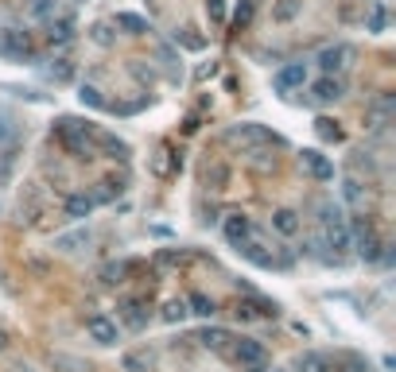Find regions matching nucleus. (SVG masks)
<instances>
[{
    "mask_svg": "<svg viewBox=\"0 0 396 372\" xmlns=\"http://www.w3.org/2000/svg\"><path fill=\"white\" fill-rule=\"evenodd\" d=\"M89 241H94V233H89V229H74V233H59V237H55V248L66 252V256H74V252H82Z\"/></svg>",
    "mask_w": 396,
    "mask_h": 372,
    "instance_id": "obj_15",
    "label": "nucleus"
},
{
    "mask_svg": "<svg viewBox=\"0 0 396 372\" xmlns=\"http://www.w3.org/2000/svg\"><path fill=\"white\" fill-rule=\"evenodd\" d=\"M361 372H365V368H361Z\"/></svg>",
    "mask_w": 396,
    "mask_h": 372,
    "instance_id": "obj_47",
    "label": "nucleus"
},
{
    "mask_svg": "<svg viewBox=\"0 0 396 372\" xmlns=\"http://www.w3.org/2000/svg\"><path fill=\"white\" fill-rule=\"evenodd\" d=\"M8 144H16V132H12V124H8L4 117H0V152H4Z\"/></svg>",
    "mask_w": 396,
    "mask_h": 372,
    "instance_id": "obj_43",
    "label": "nucleus"
},
{
    "mask_svg": "<svg viewBox=\"0 0 396 372\" xmlns=\"http://www.w3.org/2000/svg\"><path fill=\"white\" fill-rule=\"evenodd\" d=\"M97 147H101V152L109 155V159H121V163H125L128 155H132V147L125 144V140L109 136V132H97Z\"/></svg>",
    "mask_w": 396,
    "mask_h": 372,
    "instance_id": "obj_17",
    "label": "nucleus"
},
{
    "mask_svg": "<svg viewBox=\"0 0 396 372\" xmlns=\"http://www.w3.org/2000/svg\"><path fill=\"white\" fill-rule=\"evenodd\" d=\"M152 365H155V357L148 349H132V353L121 357V368L125 372H152Z\"/></svg>",
    "mask_w": 396,
    "mask_h": 372,
    "instance_id": "obj_21",
    "label": "nucleus"
},
{
    "mask_svg": "<svg viewBox=\"0 0 396 372\" xmlns=\"http://www.w3.org/2000/svg\"><path fill=\"white\" fill-rule=\"evenodd\" d=\"M342 198L350 205H361V202H365V190H361L358 179H346V183H342Z\"/></svg>",
    "mask_w": 396,
    "mask_h": 372,
    "instance_id": "obj_32",
    "label": "nucleus"
},
{
    "mask_svg": "<svg viewBox=\"0 0 396 372\" xmlns=\"http://www.w3.org/2000/svg\"><path fill=\"white\" fill-rule=\"evenodd\" d=\"M272 372H284V368H272Z\"/></svg>",
    "mask_w": 396,
    "mask_h": 372,
    "instance_id": "obj_46",
    "label": "nucleus"
},
{
    "mask_svg": "<svg viewBox=\"0 0 396 372\" xmlns=\"http://www.w3.org/2000/svg\"><path fill=\"white\" fill-rule=\"evenodd\" d=\"M28 16L31 20H51V16H59V0H31L28 4Z\"/></svg>",
    "mask_w": 396,
    "mask_h": 372,
    "instance_id": "obj_28",
    "label": "nucleus"
},
{
    "mask_svg": "<svg viewBox=\"0 0 396 372\" xmlns=\"http://www.w3.org/2000/svg\"><path fill=\"white\" fill-rule=\"evenodd\" d=\"M97 124L89 120H78V117H62L59 124H55V140L66 147V152L74 155V159H94L97 152Z\"/></svg>",
    "mask_w": 396,
    "mask_h": 372,
    "instance_id": "obj_1",
    "label": "nucleus"
},
{
    "mask_svg": "<svg viewBox=\"0 0 396 372\" xmlns=\"http://www.w3.org/2000/svg\"><path fill=\"white\" fill-rule=\"evenodd\" d=\"M315 136H319V140H326V144H338V140H342L346 132H342V124H338V120L319 117V120H315Z\"/></svg>",
    "mask_w": 396,
    "mask_h": 372,
    "instance_id": "obj_25",
    "label": "nucleus"
},
{
    "mask_svg": "<svg viewBox=\"0 0 396 372\" xmlns=\"http://www.w3.org/2000/svg\"><path fill=\"white\" fill-rule=\"evenodd\" d=\"M237 318H245V322H249V318H276V314H280V307H276V303H272V299H260V295H249V299H245V303H237Z\"/></svg>",
    "mask_w": 396,
    "mask_h": 372,
    "instance_id": "obj_11",
    "label": "nucleus"
},
{
    "mask_svg": "<svg viewBox=\"0 0 396 372\" xmlns=\"http://www.w3.org/2000/svg\"><path fill=\"white\" fill-rule=\"evenodd\" d=\"M226 140L229 144H245V147H253V152H257V147H276L280 144V136L268 132L264 124H237V128L226 132Z\"/></svg>",
    "mask_w": 396,
    "mask_h": 372,
    "instance_id": "obj_4",
    "label": "nucleus"
},
{
    "mask_svg": "<svg viewBox=\"0 0 396 372\" xmlns=\"http://www.w3.org/2000/svg\"><path fill=\"white\" fill-rule=\"evenodd\" d=\"M16 144H8L4 152H0V183H8V179H12V159H16Z\"/></svg>",
    "mask_w": 396,
    "mask_h": 372,
    "instance_id": "obj_38",
    "label": "nucleus"
},
{
    "mask_svg": "<svg viewBox=\"0 0 396 372\" xmlns=\"http://www.w3.org/2000/svg\"><path fill=\"white\" fill-rule=\"evenodd\" d=\"M86 334H89V342H97V345H117L121 326L113 318H105V314H89V318H86Z\"/></svg>",
    "mask_w": 396,
    "mask_h": 372,
    "instance_id": "obj_10",
    "label": "nucleus"
},
{
    "mask_svg": "<svg viewBox=\"0 0 396 372\" xmlns=\"http://www.w3.org/2000/svg\"><path fill=\"white\" fill-rule=\"evenodd\" d=\"M0 55L12 62H35V39L23 28H4L0 31Z\"/></svg>",
    "mask_w": 396,
    "mask_h": 372,
    "instance_id": "obj_2",
    "label": "nucleus"
},
{
    "mask_svg": "<svg viewBox=\"0 0 396 372\" xmlns=\"http://www.w3.org/2000/svg\"><path fill=\"white\" fill-rule=\"evenodd\" d=\"M303 81H307V62H284L276 74H272V86L280 89V94H292V89H303Z\"/></svg>",
    "mask_w": 396,
    "mask_h": 372,
    "instance_id": "obj_8",
    "label": "nucleus"
},
{
    "mask_svg": "<svg viewBox=\"0 0 396 372\" xmlns=\"http://www.w3.org/2000/svg\"><path fill=\"white\" fill-rule=\"evenodd\" d=\"M226 241L233 248H241V244L253 241V221L245 218V213H229V218H226Z\"/></svg>",
    "mask_w": 396,
    "mask_h": 372,
    "instance_id": "obj_13",
    "label": "nucleus"
},
{
    "mask_svg": "<svg viewBox=\"0 0 396 372\" xmlns=\"http://www.w3.org/2000/svg\"><path fill=\"white\" fill-rule=\"evenodd\" d=\"M229 357H233L241 368H249V372H264L268 353H264V345L253 342V337H233V345H229Z\"/></svg>",
    "mask_w": 396,
    "mask_h": 372,
    "instance_id": "obj_5",
    "label": "nucleus"
},
{
    "mask_svg": "<svg viewBox=\"0 0 396 372\" xmlns=\"http://www.w3.org/2000/svg\"><path fill=\"white\" fill-rule=\"evenodd\" d=\"M385 23H389V16H385V8L377 4L373 12H369V23H365V28H369V31H385Z\"/></svg>",
    "mask_w": 396,
    "mask_h": 372,
    "instance_id": "obj_39",
    "label": "nucleus"
},
{
    "mask_svg": "<svg viewBox=\"0 0 396 372\" xmlns=\"http://www.w3.org/2000/svg\"><path fill=\"white\" fill-rule=\"evenodd\" d=\"M160 318H163V322H171V326H175V322H183V318H187V299H171L167 307H163Z\"/></svg>",
    "mask_w": 396,
    "mask_h": 372,
    "instance_id": "obj_31",
    "label": "nucleus"
},
{
    "mask_svg": "<svg viewBox=\"0 0 396 372\" xmlns=\"http://www.w3.org/2000/svg\"><path fill=\"white\" fill-rule=\"evenodd\" d=\"M113 23H117L125 35H148V31H152V28H148V20H144V16H136V12H117V20H113Z\"/></svg>",
    "mask_w": 396,
    "mask_h": 372,
    "instance_id": "obj_22",
    "label": "nucleus"
},
{
    "mask_svg": "<svg viewBox=\"0 0 396 372\" xmlns=\"http://www.w3.org/2000/svg\"><path fill=\"white\" fill-rule=\"evenodd\" d=\"M353 248H358V256H361L365 264H377V260H381L385 241L377 237L373 221H365V218H358V221H353Z\"/></svg>",
    "mask_w": 396,
    "mask_h": 372,
    "instance_id": "obj_3",
    "label": "nucleus"
},
{
    "mask_svg": "<svg viewBox=\"0 0 396 372\" xmlns=\"http://www.w3.org/2000/svg\"><path fill=\"white\" fill-rule=\"evenodd\" d=\"M0 349H4V334H0Z\"/></svg>",
    "mask_w": 396,
    "mask_h": 372,
    "instance_id": "obj_45",
    "label": "nucleus"
},
{
    "mask_svg": "<svg viewBox=\"0 0 396 372\" xmlns=\"http://www.w3.org/2000/svg\"><path fill=\"white\" fill-rule=\"evenodd\" d=\"M167 155H171V147L163 144V147H160V155H155V159H152L155 175H171V167H175V163H179V159H167Z\"/></svg>",
    "mask_w": 396,
    "mask_h": 372,
    "instance_id": "obj_35",
    "label": "nucleus"
},
{
    "mask_svg": "<svg viewBox=\"0 0 396 372\" xmlns=\"http://www.w3.org/2000/svg\"><path fill=\"white\" fill-rule=\"evenodd\" d=\"M51 78H55V81H70V78H74V62H70V59H55Z\"/></svg>",
    "mask_w": 396,
    "mask_h": 372,
    "instance_id": "obj_37",
    "label": "nucleus"
},
{
    "mask_svg": "<svg viewBox=\"0 0 396 372\" xmlns=\"http://www.w3.org/2000/svg\"><path fill=\"white\" fill-rule=\"evenodd\" d=\"M89 39H94L97 47H113V31H109V23H94V28H89Z\"/></svg>",
    "mask_w": 396,
    "mask_h": 372,
    "instance_id": "obj_36",
    "label": "nucleus"
},
{
    "mask_svg": "<svg viewBox=\"0 0 396 372\" xmlns=\"http://www.w3.org/2000/svg\"><path fill=\"white\" fill-rule=\"evenodd\" d=\"M187 260V252H179V248H160V252H155V268H179V264Z\"/></svg>",
    "mask_w": 396,
    "mask_h": 372,
    "instance_id": "obj_30",
    "label": "nucleus"
},
{
    "mask_svg": "<svg viewBox=\"0 0 396 372\" xmlns=\"http://www.w3.org/2000/svg\"><path fill=\"white\" fill-rule=\"evenodd\" d=\"M272 229H276L280 237H295L299 233V213L295 210H276L272 213Z\"/></svg>",
    "mask_w": 396,
    "mask_h": 372,
    "instance_id": "obj_20",
    "label": "nucleus"
},
{
    "mask_svg": "<svg viewBox=\"0 0 396 372\" xmlns=\"http://www.w3.org/2000/svg\"><path fill=\"white\" fill-rule=\"evenodd\" d=\"M319 225H323V233H326V229H338V225H346V218H342V205H334V202H323V205H319Z\"/></svg>",
    "mask_w": 396,
    "mask_h": 372,
    "instance_id": "obj_24",
    "label": "nucleus"
},
{
    "mask_svg": "<svg viewBox=\"0 0 396 372\" xmlns=\"http://www.w3.org/2000/svg\"><path fill=\"white\" fill-rule=\"evenodd\" d=\"M78 101L89 105V109H109V101L101 97V89H97V86H78Z\"/></svg>",
    "mask_w": 396,
    "mask_h": 372,
    "instance_id": "obj_29",
    "label": "nucleus"
},
{
    "mask_svg": "<svg viewBox=\"0 0 396 372\" xmlns=\"http://www.w3.org/2000/svg\"><path fill=\"white\" fill-rule=\"evenodd\" d=\"M249 20H253V0H241V4H237V12H233V23H237V28H245Z\"/></svg>",
    "mask_w": 396,
    "mask_h": 372,
    "instance_id": "obj_40",
    "label": "nucleus"
},
{
    "mask_svg": "<svg viewBox=\"0 0 396 372\" xmlns=\"http://www.w3.org/2000/svg\"><path fill=\"white\" fill-rule=\"evenodd\" d=\"M206 12L214 23H226V0H206Z\"/></svg>",
    "mask_w": 396,
    "mask_h": 372,
    "instance_id": "obj_41",
    "label": "nucleus"
},
{
    "mask_svg": "<svg viewBox=\"0 0 396 372\" xmlns=\"http://www.w3.org/2000/svg\"><path fill=\"white\" fill-rule=\"evenodd\" d=\"M253 167H257V171H276V155L268 159L264 152H253Z\"/></svg>",
    "mask_w": 396,
    "mask_h": 372,
    "instance_id": "obj_42",
    "label": "nucleus"
},
{
    "mask_svg": "<svg viewBox=\"0 0 396 372\" xmlns=\"http://www.w3.org/2000/svg\"><path fill=\"white\" fill-rule=\"evenodd\" d=\"M299 4H303V0H280V4L272 8V16H276L280 23H287V20H295V12H299Z\"/></svg>",
    "mask_w": 396,
    "mask_h": 372,
    "instance_id": "obj_33",
    "label": "nucleus"
},
{
    "mask_svg": "<svg viewBox=\"0 0 396 372\" xmlns=\"http://www.w3.org/2000/svg\"><path fill=\"white\" fill-rule=\"evenodd\" d=\"M187 314H194V318H214V314H218V303H214L210 295L194 291V295H187Z\"/></svg>",
    "mask_w": 396,
    "mask_h": 372,
    "instance_id": "obj_19",
    "label": "nucleus"
},
{
    "mask_svg": "<svg viewBox=\"0 0 396 372\" xmlns=\"http://www.w3.org/2000/svg\"><path fill=\"white\" fill-rule=\"evenodd\" d=\"M121 322L128 329H144L148 326V303L144 299H125L121 303Z\"/></svg>",
    "mask_w": 396,
    "mask_h": 372,
    "instance_id": "obj_14",
    "label": "nucleus"
},
{
    "mask_svg": "<svg viewBox=\"0 0 396 372\" xmlns=\"http://www.w3.org/2000/svg\"><path fill=\"white\" fill-rule=\"evenodd\" d=\"M338 97H346V81L342 78H326V74H323V78L311 86V101H315V105H334Z\"/></svg>",
    "mask_w": 396,
    "mask_h": 372,
    "instance_id": "obj_12",
    "label": "nucleus"
},
{
    "mask_svg": "<svg viewBox=\"0 0 396 372\" xmlns=\"http://www.w3.org/2000/svg\"><path fill=\"white\" fill-rule=\"evenodd\" d=\"M295 372H330V361L323 357V353H299Z\"/></svg>",
    "mask_w": 396,
    "mask_h": 372,
    "instance_id": "obj_26",
    "label": "nucleus"
},
{
    "mask_svg": "<svg viewBox=\"0 0 396 372\" xmlns=\"http://www.w3.org/2000/svg\"><path fill=\"white\" fill-rule=\"evenodd\" d=\"M299 163H303V171H307L315 183H334V163H330L323 152H315V147H303V152H299Z\"/></svg>",
    "mask_w": 396,
    "mask_h": 372,
    "instance_id": "obj_9",
    "label": "nucleus"
},
{
    "mask_svg": "<svg viewBox=\"0 0 396 372\" xmlns=\"http://www.w3.org/2000/svg\"><path fill=\"white\" fill-rule=\"evenodd\" d=\"M350 59H353V47L350 43H334V47H323L315 62H319V70H323L326 78H338V74L350 66Z\"/></svg>",
    "mask_w": 396,
    "mask_h": 372,
    "instance_id": "obj_6",
    "label": "nucleus"
},
{
    "mask_svg": "<svg viewBox=\"0 0 396 372\" xmlns=\"http://www.w3.org/2000/svg\"><path fill=\"white\" fill-rule=\"evenodd\" d=\"M202 345H206V349H214V353H226V357H229L233 334H229V329H221V326H206V329H202Z\"/></svg>",
    "mask_w": 396,
    "mask_h": 372,
    "instance_id": "obj_16",
    "label": "nucleus"
},
{
    "mask_svg": "<svg viewBox=\"0 0 396 372\" xmlns=\"http://www.w3.org/2000/svg\"><path fill=\"white\" fill-rule=\"evenodd\" d=\"M62 213L70 221L89 218V213H94V198H89V194H70V198H66V205H62Z\"/></svg>",
    "mask_w": 396,
    "mask_h": 372,
    "instance_id": "obj_18",
    "label": "nucleus"
},
{
    "mask_svg": "<svg viewBox=\"0 0 396 372\" xmlns=\"http://www.w3.org/2000/svg\"><path fill=\"white\" fill-rule=\"evenodd\" d=\"M132 268H136V264H125V260H121V264H105V268H101V283L105 287L125 283V271H132Z\"/></svg>",
    "mask_w": 396,
    "mask_h": 372,
    "instance_id": "obj_27",
    "label": "nucleus"
},
{
    "mask_svg": "<svg viewBox=\"0 0 396 372\" xmlns=\"http://www.w3.org/2000/svg\"><path fill=\"white\" fill-rule=\"evenodd\" d=\"M113 113H121V117H132V113H140L144 109V101H125V105H109Z\"/></svg>",
    "mask_w": 396,
    "mask_h": 372,
    "instance_id": "obj_44",
    "label": "nucleus"
},
{
    "mask_svg": "<svg viewBox=\"0 0 396 372\" xmlns=\"http://www.w3.org/2000/svg\"><path fill=\"white\" fill-rule=\"evenodd\" d=\"M74 39H78V23H74V16L59 12V16L47 20V43H51V47H70Z\"/></svg>",
    "mask_w": 396,
    "mask_h": 372,
    "instance_id": "obj_7",
    "label": "nucleus"
},
{
    "mask_svg": "<svg viewBox=\"0 0 396 372\" xmlns=\"http://www.w3.org/2000/svg\"><path fill=\"white\" fill-rule=\"evenodd\" d=\"M175 43H183L187 51H202V47H206V39H202V35H194V28H183V31L175 35Z\"/></svg>",
    "mask_w": 396,
    "mask_h": 372,
    "instance_id": "obj_34",
    "label": "nucleus"
},
{
    "mask_svg": "<svg viewBox=\"0 0 396 372\" xmlns=\"http://www.w3.org/2000/svg\"><path fill=\"white\" fill-rule=\"evenodd\" d=\"M202 183L210 190H226L229 186V167H226V163H210V167L202 171Z\"/></svg>",
    "mask_w": 396,
    "mask_h": 372,
    "instance_id": "obj_23",
    "label": "nucleus"
}]
</instances>
